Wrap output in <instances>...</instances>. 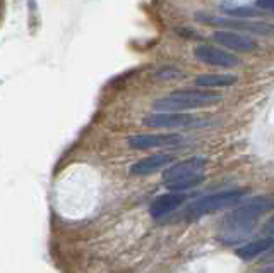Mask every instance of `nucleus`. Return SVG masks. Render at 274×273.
Masks as SVG:
<instances>
[{
    "mask_svg": "<svg viewBox=\"0 0 274 273\" xmlns=\"http://www.w3.org/2000/svg\"><path fill=\"white\" fill-rule=\"evenodd\" d=\"M266 253L267 254H266V256H262V261L264 263H274V246L271 249H267Z\"/></svg>",
    "mask_w": 274,
    "mask_h": 273,
    "instance_id": "16",
    "label": "nucleus"
},
{
    "mask_svg": "<svg viewBox=\"0 0 274 273\" xmlns=\"http://www.w3.org/2000/svg\"><path fill=\"white\" fill-rule=\"evenodd\" d=\"M202 180H204L202 174H195V175H187V177H180V179H175V180H170V182H167V186L170 191H187V189H192L195 186H199Z\"/></svg>",
    "mask_w": 274,
    "mask_h": 273,
    "instance_id": "14",
    "label": "nucleus"
},
{
    "mask_svg": "<svg viewBox=\"0 0 274 273\" xmlns=\"http://www.w3.org/2000/svg\"><path fill=\"white\" fill-rule=\"evenodd\" d=\"M175 160V157L170 153H156V155H149V157L139 160V162L134 163L130 167V174L134 175H151L154 172L163 170L165 167H168L170 163Z\"/></svg>",
    "mask_w": 274,
    "mask_h": 273,
    "instance_id": "11",
    "label": "nucleus"
},
{
    "mask_svg": "<svg viewBox=\"0 0 274 273\" xmlns=\"http://www.w3.org/2000/svg\"><path fill=\"white\" fill-rule=\"evenodd\" d=\"M272 210H274V196H271V194L255 196L249 199L245 205L230 211L225 218V225L228 229H232V231H243V229H247L250 223H254L260 215Z\"/></svg>",
    "mask_w": 274,
    "mask_h": 273,
    "instance_id": "2",
    "label": "nucleus"
},
{
    "mask_svg": "<svg viewBox=\"0 0 274 273\" xmlns=\"http://www.w3.org/2000/svg\"><path fill=\"white\" fill-rule=\"evenodd\" d=\"M257 6L266 9V11H272L274 12V0H257Z\"/></svg>",
    "mask_w": 274,
    "mask_h": 273,
    "instance_id": "15",
    "label": "nucleus"
},
{
    "mask_svg": "<svg viewBox=\"0 0 274 273\" xmlns=\"http://www.w3.org/2000/svg\"><path fill=\"white\" fill-rule=\"evenodd\" d=\"M223 95L209 89H178L153 103L154 112H185L218 105Z\"/></svg>",
    "mask_w": 274,
    "mask_h": 273,
    "instance_id": "1",
    "label": "nucleus"
},
{
    "mask_svg": "<svg viewBox=\"0 0 274 273\" xmlns=\"http://www.w3.org/2000/svg\"><path fill=\"white\" fill-rule=\"evenodd\" d=\"M206 165H207V160L202 157L182 160V162L173 163V165H168V168H165L163 179H165V182H170V180L180 179V177L202 174V170Z\"/></svg>",
    "mask_w": 274,
    "mask_h": 273,
    "instance_id": "9",
    "label": "nucleus"
},
{
    "mask_svg": "<svg viewBox=\"0 0 274 273\" xmlns=\"http://www.w3.org/2000/svg\"><path fill=\"white\" fill-rule=\"evenodd\" d=\"M274 246V237H262V239L259 241H254V242H249V244L242 246V248H238L235 253H237L238 258L242 259H254L255 256H259V254L266 253L267 249H271Z\"/></svg>",
    "mask_w": 274,
    "mask_h": 273,
    "instance_id": "12",
    "label": "nucleus"
},
{
    "mask_svg": "<svg viewBox=\"0 0 274 273\" xmlns=\"http://www.w3.org/2000/svg\"><path fill=\"white\" fill-rule=\"evenodd\" d=\"M262 271H269V273H274V266H266V268H262Z\"/></svg>",
    "mask_w": 274,
    "mask_h": 273,
    "instance_id": "17",
    "label": "nucleus"
},
{
    "mask_svg": "<svg viewBox=\"0 0 274 273\" xmlns=\"http://www.w3.org/2000/svg\"><path fill=\"white\" fill-rule=\"evenodd\" d=\"M194 55L197 60L214 67H235L240 64V60L235 57L233 54L212 45H197L194 49Z\"/></svg>",
    "mask_w": 274,
    "mask_h": 273,
    "instance_id": "7",
    "label": "nucleus"
},
{
    "mask_svg": "<svg viewBox=\"0 0 274 273\" xmlns=\"http://www.w3.org/2000/svg\"><path fill=\"white\" fill-rule=\"evenodd\" d=\"M187 199H189V194H185L184 191H170L168 194H161L151 203L149 213L153 218L159 220L175 211L177 208H180Z\"/></svg>",
    "mask_w": 274,
    "mask_h": 273,
    "instance_id": "8",
    "label": "nucleus"
},
{
    "mask_svg": "<svg viewBox=\"0 0 274 273\" xmlns=\"http://www.w3.org/2000/svg\"><path fill=\"white\" fill-rule=\"evenodd\" d=\"M129 146L134 150H151L163 148V146H175L184 143V136L175 132L168 134H136L129 138Z\"/></svg>",
    "mask_w": 274,
    "mask_h": 273,
    "instance_id": "6",
    "label": "nucleus"
},
{
    "mask_svg": "<svg viewBox=\"0 0 274 273\" xmlns=\"http://www.w3.org/2000/svg\"><path fill=\"white\" fill-rule=\"evenodd\" d=\"M237 83V76L233 74H202L195 77V84L199 88H228Z\"/></svg>",
    "mask_w": 274,
    "mask_h": 273,
    "instance_id": "13",
    "label": "nucleus"
},
{
    "mask_svg": "<svg viewBox=\"0 0 274 273\" xmlns=\"http://www.w3.org/2000/svg\"><path fill=\"white\" fill-rule=\"evenodd\" d=\"M144 125L154 129H187V127H204L207 120L187 112H154L144 117Z\"/></svg>",
    "mask_w": 274,
    "mask_h": 273,
    "instance_id": "5",
    "label": "nucleus"
},
{
    "mask_svg": "<svg viewBox=\"0 0 274 273\" xmlns=\"http://www.w3.org/2000/svg\"><path fill=\"white\" fill-rule=\"evenodd\" d=\"M243 193H245L243 189H235V191H225V193H216V194H209V196L199 198L197 201H194L192 205L187 206L185 218L197 220L204 215H211L220 210L232 208L243 198Z\"/></svg>",
    "mask_w": 274,
    "mask_h": 273,
    "instance_id": "3",
    "label": "nucleus"
},
{
    "mask_svg": "<svg viewBox=\"0 0 274 273\" xmlns=\"http://www.w3.org/2000/svg\"><path fill=\"white\" fill-rule=\"evenodd\" d=\"M212 40L235 52H254L257 49V43L250 40L249 36H243V34L235 33V31H228V29L214 31L212 33Z\"/></svg>",
    "mask_w": 274,
    "mask_h": 273,
    "instance_id": "10",
    "label": "nucleus"
},
{
    "mask_svg": "<svg viewBox=\"0 0 274 273\" xmlns=\"http://www.w3.org/2000/svg\"><path fill=\"white\" fill-rule=\"evenodd\" d=\"M195 19L207 26H218L223 29H235V31L252 33L259 36H274V24L262 23V21H249V19H235V17L225 16H209V14H197Z\"/></svg>",
    "mask_w": 274,
    "mask_h": 273,
    "instance_id": "4",
    "label": "nucleus"
}]
</instances>
